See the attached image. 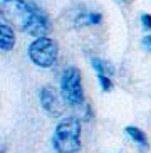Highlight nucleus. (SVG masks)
I'll list each match as a JSON object with an SVG mask.
<instances>
[{
    "label": "nucleus",
    "mask_w": 151,
    "mask_h": 153,
    "mask_svg": "<svg viewBox=\"0 0 151 153\" xmlns=\"http://www.w3.org/2000/svg\"><path fill=\"white\" fill-rule=\"evenodd\" d=\"M40 106L49 116L57 118L64 113V98L52 86H44L39 93Z\"/></svg>",
    "instance_id": "obj_5"
},
{
    "label": "nucleus",
    "mask_w": 151,
    "mask_h": 153,
    "mask_svg": "<svg viewBox=\"0 0 151 153\" xmlns=\"http://www.w3.org/2000/svg\"><path fill=\"white\" fill-rule=\"evenodd\" d=\"M29 57L39 68H50L59 56V45L50 37H39L29 45Z\"/></svg>",
    "instance_id": "obj_3"
},
{
    "label": "nucleus",
    "mask_w": 151,
    "mask_h": 153,
    "mask_svg": "<svg viewBox=\"0 0 151 153\" xmlns=\"http://www.w3.org/2000/svg\"><path fill=\"white\" fill-rule=\"evenodd\" d=\"M13 45H15V32L9 24L2 20V24H0V49L12 51Z\"/></svg>",
    "instance_id": "obj_6"
},
{
    "label": "nucleus",
    "mask_w": 151,
    "mask_h": 153,
    "mask_svg": "<svg viewBox=\"0 0 151 153\" xmlns=\"http://www.w3.org/2000/svg\"><path fill=\"white\" fill-rule=\"evenodd\" d=\"M20 29H22L25 34H30V36L37 37V39H39V37H47V34L50 32V20H49V17H47V14H44V12L34 4L32 5V12L22 22Z\"/></svg>",
    "instance_id": "obj_4"
},
{
    "label": "nucleus",
    "mask_w": 151,
    "mask_h": 153,
    "mask_svg": "<svg viewBox=\"0 0 151 153\" xmlns=\"http://www.w3.org/2000/svg\"><path fill=\"white\" fill-rule=\"evenodd\" d=\"M61 94H62L64 101L72 108L84 104L82 77H81V71L74 66L66 68L61 76Z\"/></svg>",
    "instance_id": "obj_2"
},
{
    "label": "nucleus",
    "mask_w": 151,
    "mask_h": 153,
    "mask_svg": "<svg viewBox=\"0 0 151 153\" xmlns=\"http://www.w3.org/2000/svg\"><path fill=\"white\" fill-rule=\"evenodd\" d=\"M91 64H93L94 71L98 74H102V76H113L114 74V68H113L111 62H107L104 59H99V57H93L91 59Z\"/></svg>",
    "instance_id": "obj_8"
},
{
    "label": "nucleus",
    "mask_w": 151,
    "mask_h": 153,
    "mask_svg": "<svg viewBox=\"0 0 151 153\" xmlns=\"http://www.w3.org/2000/svg\"><path fill=\"white\" fill-rule=\"evenodd\" d=\"M143 45H144V49L146 51L151 52V36H146L144 39H143Z\"/></svg>",
    "instance_id": "obj_12"
},
{
    "label": "nucleus",
    "mask_w": 151,
    "mask_h": 153,
    "mask_svg": "<svg viewBox=\"0 0 151 153\" xmlns=\"http://www.w3.org/2000/svg\"><path fill=\"white\" fill-rule=\"evenodd\" d=\"M141 24L144 30H151V15L150 14H143L141 15Z\"/></svg>",
    "instance_id": "obj_11"
},
{
    "label": "nucleus",
    "mask_w": 151,
    "mask_h": 153,
    "mask_svg": "<svg viewBox=\"0 0 151 153\" xmlns=\"http://www.w3.org/2000/svg\"><path fill=\"white\" fill-rule=\"evenodd\" d=\"M126 135L133 140L134 143H138L143 148H148V138L144 135V131L139 130L138 126H126Z\"/></svg>",
    "instance_id": "obj_7"
},
{
    "label": "nucleus",
    "mask_w": 151,
    "mask_h": 153,
    "mask_svg": "<svg viewBox=\"0 0 151 153\" xmlns=\"http://www.w3.org/2000/svg\"><path fill=\"white\" fill-rule=\"evenodd\" d=\"M52 143L57 153H77L81 148V121L77 118H66L59 121Z\"/></svg>",
    "instance_id": "obj_1"
},
{
    "label": "nucleus",
    "mask_w": 151,
    "mask_h": 153,
    "mask_svg": "<svg viewBox=\"0 0 151 153\" xmlns=\"http://www.w3.org/2000/svg\"><path fill=\"white\" fill-rule=\"evenodd\" d=\"M98 81L99 84H101L102 91H111L113 89V81H111V77L109 76H102V74H98Z\"/></svg>",
    "instance_id": "obj_10"
},
{
    "label": "nucleus",
    "mask_w": 151,
    "mask_h": 153,
    "mask_svg": "<svg viewBox=\"0 0 151 153\" xmlns=\"http://www.w3.org/2000/svg\"><path fill=\"white\" fill-rule=\"evenodd\" d=\"M101 22V14L89 12V14H81L79 15V25H94Z\"/></svg>",
    "instance_id": "obj_9"
}]
</instances>
